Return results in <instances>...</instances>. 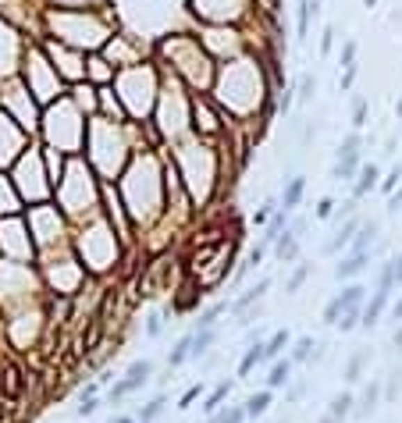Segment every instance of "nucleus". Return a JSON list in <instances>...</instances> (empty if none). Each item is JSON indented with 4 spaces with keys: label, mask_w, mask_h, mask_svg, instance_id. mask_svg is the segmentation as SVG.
Listing matches in <instances>:
<instances>
[{
    "label": "nucleus",
    "mask_w": 402,
    "mask_h": 423,
    "mask_svg": "<svg viewBox=\"0 0 402 423\" xmlns=\"http://www.w3.org/2000/svg\"><path fill=\"white\" fill-rule=\"evenodd\" d=\"M164 409H168V399H164V395H153L146 406H139L136 423H153V420H161V416H164Z\"/></svg>",
    "instance_id": "obj_14"
},
{
    "label": "nucleus",
    "mask_w": 402,
    "mask_h": 423,
    "mask_svg": "<svg viewBox=\"0 0 402 423\" xmlns=\"http://www.w3.org/2000/svg\"><path fill=\"white\" fill-rule=\"evenodd\" d=\"M353 171H356V160H338L335 171H331V178L342 181V178H353Z\"/></svg>",
    "instance_id": "obj_30"
},
{
    "label": "nucleus",
    "mask_w": 402,
    "mask_h": 423,
    "mask_svg": "<svg viewBox=\"0 0 402 423\" xmlns=\"http://www.w3.org/2000/svg\"><path fill=\"white\" fill-rule=\"evenodd\" d=\"M274 253H278V260H282V263H292L296 256H299V235L289 228L285 235H278L274 238Z\"/></svg>",
    "instance_id": "obj_5"
},
{
    "label": "nucleus",
    "mask_w": 402,
    "mask_h": 423,
    "mask_svg": "<svg viewBox=\"0 0 402 423\" xmlns=\"http://www.w3.org/2000/svg\"><path fill=\"white\" fill-rule=\"evenodd\" d=\"M314 89H317V78H314V75H303V78H299V100H310Z\"/></svg>",
    "instance_id": "obj_29"
},
{
    "label": "nucleus",
    "mask_w": 402,
    "mask_h": 423,
    "mask_svg": "<svg viewBox=\"0 0 402 423\" xmlns=\"http://www.w3.org/2000/svg\"><path fill=\"white\" fill-rule=\"evenodd\" d=\"M367 359H370V356H367V349L353 352V359L346 363V381H349V384H356V381L363 377V370H367Z\"/></svg>",
    "instance_id": "obj_18"
},
{
    "label": "nucleus",
    "mask_w": 402,
    "mask_h": 423,
    "mask_svg": "<svg viewBox=\"0 0 402 423\" xmlns=\"http://www.w3.org/2000/svg\"><path fill=\"white\" fill-rule=\"evenodd\" d=\"M399 352H402V349H399Z\"/></svg>",
    "instance_id": "obj_47"
},
{
    "label": "nucleus",
    "mask_w": 402,
    "mask_h": 423,
    "mask_svg": "<svg viewBox=\"0 0 402 423\" xmlns=\"http://www.w3.org/2000/svg\"><path fill=\"white\" fill-rule=\"evenodd\" d=\"M363 117H367V100L360 97V100L353 103V125H363Z\"/></svg>",
    "instance_id": "obj_35"
},
{
    "label": "nucleus",
    "mask_w": 402,
    "mask_h": 423,
    "mask_svg": "<svg viewBox=\"0 0 402 423\" xmlns=\"http://www.w3.org/2000/svg\"><path fill=\"white\" fill-rule=\"evenodd\" d=\"M360 231V221H349V224H342V228H338L335 231V238L328 242V246H324V253H342L346 246H349V242H353V235Z\"/></svg>",
    "instance_id": "obj_12"
},
{
    "label": "nucleus",
    "mask_w": 402,
    "mask_h": 423,
    "mask_svg": "<svg viewBox=\"0 0 402 423\" xmlns=\"http://www.w3.org/2000/svg\"><path fill=\"white\" fill-rule=\"evenodd\" d=\"M306 278H310V267H306V263H299V267L292 270V278L285 281V292H289V295H296V292L303 288V281H306Z\"/></svg>",
    "instance_id": "obj_24"
},
{
    "label": "nucleus",
    "mask_w": 402,
    "mask_h": 423,
    "mask_svg": "<svg viewBox=\"0 0 402 423\" xmlns=\"http://www.w3.org/2000/svg\"><path fill=\"white\" fill-rule=\"evenodd\" d=\"M207 423H246V409L242 406H221L214 416H207Z\"/></svg>",
    "instance_id": "obj_17"
},
{
    "label": "nucleus",
    "mask_w": 402,
    "mask_h": 423,
    "mask_svg": "<svg viewBox=\"0 0 402 423\" xmlns=\"http://www.w3.org/2000/svg\"><path fill=\"white\" fill-rule=\"evenodd\" d=\"M271 402H274V391H267V388L253 391V395L242 402V409H246V420H257V416H264V413L271 409Z\"/></svg>",
    "instance_id": "obj_4"
},
{
    "label": "nucleus",
    "mask_w": 402,
    "mask_h": 423,
    "mask_svg": "<svg viewBox=\"0 0 402 423\" xmlns=\"http://www.w3.org/2000/svg\"><path fill=\"white\" fill-rule=\"evenodd\" d=\"M317 423H342V420H335V416H328V413H321V420Z\"/></svg>",
    "instance_id": "obj_43"
},
{
    "label": "nucleus",
    "mask_w": 402,
    "mask_h": 423,
    "mask_svg": "<svg viewBox=\"0 0 402 423\" xmlns=\"http://www.w3.org/2000/svg\"><path fill=\"white\" fill-rule=\"evenodd\" d=\"M107 423H136V416H132V413H114Z\"/></svg>",
    "instance_id": "obj_40"
},
{
    "label": "nucleus",
    "mask_w": 402,
    "mask_h": 423,
    "mask_svg": "<svg viewBox=\"0 0 402 423\" xmlns=\"http://www.w3.org/2000/svg\"><path fill=\"white\" fill-rule=\"evenodd\" d=\"M363 285H349L346 292H338L335 299H338V306H342V310H353V306H363Z\"/></svg>",
    "instance_id": "obj_20"
},
{
    "label": "nucleus",
    "mask_w": 402,
    "mask_h": 423,
    "mask_svg": "<svg viewBox=\"0 0 402 423\" xmlns=\"http://www.w3.org/2000/svg\"><path fill=\"white\" fill-rule=\"evenodd\" d=\"M374 235H378V221H367V224H360V238H353L349 246H353V253H367V246L374 242Z\"/></svg>",
    "instance_id": "obj_19"
},
{
    "label": "nucleus",
    "mask_w": 402,
    "mask_h": 423,
    "mask_svg": "<svg viewBox=\"0 0 402 423\" xmlns=\"http://www.w3.org/2000/svg\"><path fill=\"white\" fill-rule=\"evenodd\" d=\"M292 381V359H274L267 370V391H278Z\"/></svg>",
    "instance_id": "obj_6"
},
{
    "label": "nucleus",
    "mask_w": 402,
    "mask_h": 423,
    "mask_svg": "<svg viewBox=\"0 0 402 423\" xmlns=\"http://www.w3.org/2000/svg\"><path fill=\"white\" fill-rule=\"evenodd\" d=\"M335 43V28H324V36H321V53H328Z\"/></svg>",
    "instance_id": "obj_39"
},
{
    "label": "nucleus",
    "mask_w": 402,
    "mask_h": 423,
    "mask_svg": "<svg viewBox=\"0 0 402 423\" xmlns=\"http://www.w3.org/2000/svg\"><path fill=\"white\" fill-rule=\"evenodd\" d=\"M310 356H314V338L310 335H303L299 342H296V349H292V363H310Z\"/></svg>",
    "instance_id": "obj_23"
},
{
    "label": "nucleus",
    "mask_w": 402,
    "mask_h": 423,
    "mask_svg": "<svg viewBox=\"0 0 402 423\" xmlns=\"http://www.w3.org/2000/svg\"><path fill=\"white\" fill-rule=\"evenodd\" d=\"M271 210H274V199H267V203H264V206L257 210V224H264V221L271 217Z\"/></svg>",
    "instance_id": "obj_38"
},
{
    "label": "nucleus",
    "mask_w": 402,
    "mask_h": 423,
    "mask_svg": "<svg viewBox=\"0 0 402 423\" xmlns=\"http://www.w3.org/2000/svg\"><path fill=\"white\" fill-rule=\"evenodd\" d=\"M374 181H378V167H374V164H367V167L360 171V181H356V196H363L370 185H374Z\"/></svg>",
    "instance_id": "obj_25"
},
{
    "label": "nucleus",
    "mask_w": 402,
    "mask_h": 423,
    "mask_svg": "<svg viewBox=\"0 0 402 423\" xmlns=\"http://www.w3.org/2000/svg\"><path fill=\"white\" fill-rule=\"evenodd\" d=\"M367 263H370V253H353L349 260H342V263L335 267V278H338V281L356 278V274H363V270H367Z\"/></svg>",
    "instance_id": "obj_7"
},
{
    "label": "nucleus",
    "mask_w": 402,
    "mask_h": 423,
    "mask_svg": "<svg viewBox=\"0 0 402 423\" xmlns=\"http://www.w3.org/2000/svg\"><path fill=\"white\" fill-rule=\"evenodd\" d=\"M200 395H203V384H193V388H189V391H185V395L178 399V409H189V406H193Z\"/></svg>",
    "instance_id": "obj_31"
},
{
    "label": "nucleus",
    "mask_w": 402,
    "mask_h": 423,
    "mask_svg": "<svg viewBox=\"0 0 402 423\" xmlns=\"http://www.w3.org/2000/svg\"><path fill=\"white\" fill-rule=\"evenodd\" d=\"M392 274H395V281L402 285V256H395V260H392Z\"/></svg>",
    "instance_id": "obj_41"
},
{
    "label": "nucleus",
    "mask_w": 402,
    "mask_h": 423,
    "mask_svg": "<svg viewBox=\"0 0 402 423\" xmlns=\"http://www.w3.org/2000/svg\"><path fill=\"white\" fill-rule=\"evenodd\" d=\"M282 423H285V420H282Z\"/></svg>",
    "instance_id": "obj_46"
},
{
    "label": "nucleus",
    "mask_w": 402,
    "mask_h": 423,
    "mask_svg": "<svg viewBox=\"0 0 402 423\" xmlns=\"http://www.w3.org/2000/svg\"><path fill=\"white\" fill-rule=\"evenodd\" d=\"M260 363H264V342H253L250 349H246V356L239 359V377H250Z\"/></svg>",
    "instance_id": "obj_11"
},
{
    "label": "nucleus",
    "mask_w": 402,
    "mask_h": 423,
    "mask_svg": "<svg viewBox=\"0 0 402 423\" xmlns=\"http://www.w3.org/2000/svg\"><path fill=\"white\" fill-rule=\"evenodd\" d=\"M392 313H395V320H402V299L395 302V310H392Z\"/></svg>",
    "instance_id": "obj_44"
},
{
    "label": "nucleus",
    "mask_w": 402,
    "mask_h": 423,
    "mask_svg": "<svg viewBox=\"0 0 402 423\" xmlns=\"http://www.w3.org/2000/svg\"><path fill=\"white\" fill-rule=\"evenodd\" d=\"M189 349H193V335H185L175 342V349L168 352V370H178L182 363H189Z\"/></svg>",
    "instance_id": "obj_16"
},
{
    "label": "nucleus",
    "mask_w": 402,
    "mask_h": 423,
    "mask_svg": "<svg viewBox=\"0 0 402 423\" xmlns=\"http://www.w3.org/2000/svg\"><path fill=\"white\" fill-rule=\"evenodd\" d=\"M356 149H360V135L353 132L342 146H338V160H356Z\"/></svg>",
    "instance_id": "obj_26"
},
{
    "label": "nucleus",
    "mask_w": 402,
    "mask_h": 423,
    "mask_svg": "<svg viewBox=\"0 0 402 423\" xmlns=\"http://www.w3.org/2000/svg\"><path fill=\"white\" fill-rule=\"evenodd\" d=\"M381 384H385V381H381V377H374V381H370V384L363 388V395L353 402V416H349V420L367 423L370 416H374V413L381 409V402H385V399H381Z\"/></svg>",
    "instance_id": "obj_2"
},
{
    "label": "nucleus",
    "mask_w": 402,
    "mask_h": 423,
    "mask_svg": "<svg viewBox=\"0 0 402 423\" xmlns=\"http://www.w3.org/2000/svg\"><path fill=\"white\" fill-rule=\"evenodd\" d=\"M353 402H356V395H353V391L346 388V391H338V395H335V399L328 402V409H324V413H328V416H335V420H342V423H346V420L353 416Z\"/></svg>",
    "instance_id": "obj_8"
},
{
    "label": "nucleus",
    "mask_w": 402,
    "mask_h": 423,
    "mask_svg": "<svg viewBox=\"0 0 402 423\" xmlns=\"http://www.w3.org/2000/svg\"><path fill=\"white\" fill-rule=\"evenodd\" d=\"M317 0H303L299 4V40H306L310 36V15H317Z\"/></svg>",
    "instance_id": "obj_21"
},
{
    "label": "nucleus",
    "mask_w": 402,
    "mask_h": 423,
    "mask_svg": "<svg viewBox=\"0 0 402 423\" xmlns=\"http://www.w3.org/2000/svg\"><path fill=\"white\" fill-rule=\"evenodd\" d=\"M228 306L232 302H214V306H207L200 313V320H196V331H218V320L228 313Z\"/></svg>",
    "instance_id": "obj_9"
},
{
    "label": "nucleus",
    "mask_w": 402,
    "mask_h": 423,
    "mask_svg": "<svg viewBox=\"0 0 402 423\" xmlns=\"http://www.w3.org/2000/svg\"><path fill=\"white\" fill-rule=\"evenodd\" d=\"M285 388H289V391H285V399H289V402H299V399L306 395V381H296V384L289 381Z\"/></svg>",
    "instance_id": "obj_32"
},
{
    "label": "nucleus",
    "mask_w": 402,
    "mask_h": 423,
    "mask_svg": "<svg viewBox=\"0 0 402 423\" xmlns=\"http://www.w3.org/2000/svg\"><path fill=\"white\" fill-rule=\"evenodd\" d=\"M335 214V199H321L317 203V217H331Z\"/></svg>",
    "instance_id": "obj_36"
},
{
    "label": "nucleus",
    "mask_w": 402,
    "mask_h": 423,
    "mask_svg": "<svg viewBox=\"0 0 402 423\" xmlns=\"http://www.w3.org/2000/svg\"><path fill=\"white\" fill-rule=\"evenodd\" d=\"M228 395H232V381H221V384H218V388H214L210 395L203 399V413H207V416H214V413H218V409L228 402Z\"/></svg>",
    "instance_id": "obj_13"
},
{
    "label": "nucleus",
    "mask_w": 402,
    "mask_h": 423,
    "mask_svg": "<svg viewBox=\"0 0 402 423\" xmlns=\"http://www.w3.org/2000/svg\"><path fill=\"white\" fill-rule=\"evenodd\" d=\"M385 306H388V292H374V295H370V302H363V310H360V324H363V327H374V324L381 320Z\"/></svg>",
    "instance_id": "obj_3"
},
{
    "label": "nucleus",
    "mask_w": 402,
    "mask_h": 423,
    "mask_svg": "<svg viewBox=\"0 0 402 423\" xmlns=\"http://www.w3.org/2000/svg\"><path fill=\"white\" fill-rule=\"evenodd\" d=\"M97 409H100V399H97V395H93V399H79V406H75V416H79V420H86V416H93Z\"/></svg>",
    "instance_id": "obj_28"
},
{
    "label": "nucleus",
    "mask_w": 402,
    "mask_h": 423,
    "mask_svg": "<svg viewBox=\"0 0 402 423\" xmlns=\"http://www.w3.org/2000/svg\"><path fill=\"white\" fill-rule=\"evenodd\" d=\"M289 345V331H274V335L264 342V363H274L282 359V349Z\"/></svg>",
    "instance_id": "obj_15"
},
{
    "label": "nucleus",
    "mask_w": 402,
    "mask_h": 423,
    "mask_svg": "<svg viewBox=\"0 0 402 423\" xmlns=\"http://www.w3.org/2000/svg\"><path fill=\"white\" fill-rule=\"evenodd\" d=\"M303 189H306V178H292V181H289V189H285V214H289L292 206H299Z\"/></svg>",
    "instance_id": "obj_22"
},
{
    "label": "nucleus",
    "mask_w": 402,
    "mask_h": 423,
    "mask_svg": "<svg viewBox=\"0 0 402 423\" xmlns=\"http://www.w3.org/2000/svg\"><path fill=\"white\" fill-rule=\"evenodd\" d=\"M395 342H399V349H402V324H399V331H395Z\"/></svg>",
    "instance_id": "obj_45"
},
{
    "label": "nucleus",
    "mask_w": 402,
    "mask_h": 423,
    "mask_svg": "<svg viewBox=\"0 0 402 423\" xmlns=\"http://www.w3.org/2000/svg\"><path fill=\"white\" fill-rule=\"evenodd\" d=\"M161 327H164V317H161V313H150V320H146V335H150V338H157V335H161Z\"/></svg>",
    "instance_id": "obj_33"
},
{
    "label": "nucleus",
    "mask_w": 402,
    "mask_h": 423,
    "mask_svg": "<svg viewBox=\"0 0 402 423\" xmlns=\"http://www.w3.org/2000/svg\"><path fill=\"white\" fill-rule=\"evenodd\" d=\"M353 75H356V65H349V68H346V75H342V89H349V85H353Z\"/></svg>",
    "instance_id": "obj_42"
},
{
    "label": "nucleus",
    "mask_w": 402,
    "mask_h": 423,
    "mask_svg": "<svg viewBox=\"0 0 402 423\" xmlns=\"http://www.w3.org/2000/svg\"><path fill=\"white\" fill-rule=\"evenodd\" d=\"M360 310H363V306L342 310V317H338V324H335V327H342V331H353V327H360Z\"/></svg>",
    "instance_id": "obj_27"
},
{
    "label": "nucleus",
    "mask_w": 402,
    "mask_h": 423,
    "mask_svg": "<svg viewBox=\"0 0 402 423\" xmlns=\"http://www.w3.org/2000/svg\"><path fill=\"white\" fill-rule=\"evenodd\" d=\"M150 377H153V363H150V359H136L132 367L125 370V377L114 381V388H111V402H125V399H132L143 384H150Z\"/></svg>",
    "instance_id": "obj_1"
},
{
    "label": "nucleus",
    "mask_w": 402,
    "mask_h": 423,
    "mask_svg": "<svg viewBox=\"0 0 402 423\" xmlns=\"http://www.w3.org/2000/svg\"><path fill=\"white\" fill-rule=\"evenodd\" d=\"M353 57H356V40H349V43H346V50H342V65H346V68L353 65Z\"/></svg>",
    "instance_id": "obj_37"
},
{
    "label": "nucleus",
    "mask_w": 402,
    "mask_h": 423,
    "mask_svg": "<svg viewBox=\"0 0 402 423\" xmlns=\"http://www.w3.org/2000/svg\"><path fill=\"white\" fill-rule=\"evenodd\" d=\"M189 335H193L189 359H200V356H207L214 345H218V331H189Z\"/></svg>",
    "instance_id": "obj_10"
},
{
    "label": "nucleus",
    "mask_w": 402,
    "mask_h": 423,
    "mask_svg": "<svg viewBox=\"0 0 402 423\" xmlns=\"http://www.w3.org/2000/svg\"><path fill=\"white\" fill-rule=\"evenodd\" d=\"M338 317H342V306H338V299H331L324 306V324H338Z\"/></svg>",
    "instance_id": "obj_34"
}]
</instances>
